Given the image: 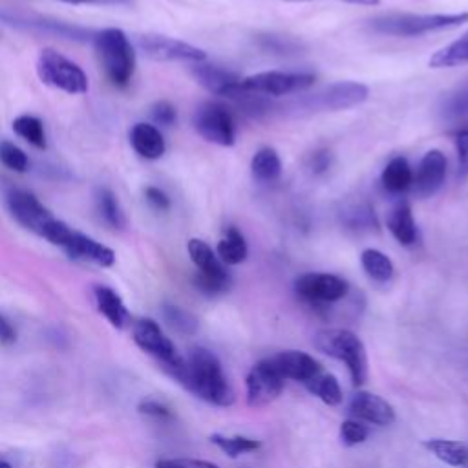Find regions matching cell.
<instances>
[{
    "label": "cell",
    "mask_w": 468,
    "mask_h": 468,
    "mask_svg": "<svg viewBox=\"0 0 468 468\" xmlns=\"http://www.w3.org/2000/svg\"><path fill=\"white\" fill-rule=\"evenodd\" d=\"M380 183L389 194H402L413 185V170L406 157H393L382 170Z\"/></svg>",
    "instance_id": "obj_24"
},
{
    "label": "cell",
    "mask_w": 468,
    "mask_h": 468,
    "mask_svg": "<svg viewBox=\"0 0 468 468\" xmlns=\"http://www.w3.org/2000/svg\"><path fill=\"white\" fill-rule=\"evenodd\" d=\"M314 346L336 360H342L355 386H362L367 378V356L362 340L347 329H322L314 336Z\"/></svg>",
    "instance_id": "obj_5"
},
{
    "label": "cell",
    "mask_w": 468,
    "mask_h": 468,
    "mask_svg": "<svg viewBox=\"0 0 468 468\" xmlns=\"http://www.w3.org/2000/svg\"><path fill=\"white\" fill-rule=\"evenodd\" d=\"M367 95H369V90L366 84L342 80L313 95H307L291 102V108L298 113L300 112H336V110H347L356 104H362L367 99Z\"/></svg>",
    "instance_id": "obj_7"
},
{
    "label": "cell",
    "mask_w": 468,
    "mask_h": 468,
    "mask_svg": "<svg viewBox=\"0 0 468 468\" xmlns=\"http://www.w3.org/2000/svg\"><path fill=\"white\" fill-rule=\"evenodd\" d=\"M66 4H93V5H126L132 0H58Z\"/></svg>",
    "instance_id": "obj_48"
},
{
    "label": "cell",
    "mask_w": 468,
    "mask_h": 468,
    "mask_svg": "<svg viewBox=\"0 0 468 468\" xmlns=\"http://www.w3.org/2000/svg\"><path fill=\"white\" fill-rule=\"evenodd\" d=\"M144 197L148 201V205L159 212H165L170 208V197L166 196V192H163L157 186H146L144 188Z\"/></svg>",
    "instance_id": "obj_45"
},
{
    "label": "cell",
    "mask_w": 468,
    "mask_h": 468,
    "mask_svg": "<svg viewBox=\"0 0 468 468\" xmlns=\"http://www.w3.org/2000/svg\"><path fill=\"white\" fill-rule=\"evenodd\" d=\"M95 208L101 216V219L112 227V229H122L126 219L122 214V208L115 197V194L106 188V186H99L95 190Z\"/></svg>",
    "instance_id": "obj_30"
},
{
    "label": "cell",
    "mask_w": 468,
    "mask_h": 468,
    "mask_svg": "<svg viewBox=\"0 0 468 468\" xmlns=\"http://www.w3.org/2000/svg\"><path fill=\"white\" fill-rule=\"evenodd\" d=\"M314 397H318L327 406H336L342 402V389L335 375L331 373H318L311 380L303 384Z\"/></svg>",
    "instance_id": "obj_31"
},
{
    "label": "cell",
    "mask_w": 468,
    "mask_h": 468,
    "mask_svg": "<svg viewBox=\"0 0 468 468\" xmlns=\"http://www.w3.org/2000/svg\"><path fill=\"white\" fill-rule=\"evenodd\" d=\"M258 42L265 51H271V53L285 55V53L298 51V44L294 40L283 38V37H278V35H260Z\"/></svg>",
    "instance_id": "obj_39"
},
{
    "label": "cell",
    "mask_w": 468,
    "mask_h": 468,
    "mask_svg": "<svg viewBox=\"0 0 468 468\" xmlns=\"http://www.w3.org/2000/svg\"><path fill=\"white\" fill-rule=\"evenodd\" d=\"M0 163L15 172H26L29 168L26 152L11 141H0Z\"/></svg>",
    "instance_id": "obj_37"
},
{
    "label": "cell",
    "mask_w": 468,
    "mask_h": 468,
    "mask_svg": "<svg viewBox=\"0 0 468 468\" xmlns=\"http://www.w3.org/2000/svg\"><path fill=\"white\" fill-rule=\"evenodd\" d=\"M13 132L27 141L35 148H46V130L38 117L35 115H18L13 121Z\"/></svg>",
    "instance_id": "obj_34"
},
{
    "label": "cell",
    "mask_w": 468,
    "mask_h": 468,
    "mask_svg": "<svg viewBox=\"0 0 468 468\" xmlns=\"http://www.w3.org/2000/svg\"><path fill=\"white\" fill-rule=\"evenodd\" d=\"M194 128L208 143L219 146H232L236 141L234 119L230 110L216 101L199 104L194 112Z\"/></svg>",
    "instance_id": "obj_8"
},
{
    "label": "cell",
    "mask_w": 468,
    "mask_h": 468,
    "mask_svg": "<svg viewBox=\"0 0 468 468\" xmlns=\"http://www.w3.org/2000/svg\"><path fill=\"white\" fill-rule=\"evenodd\" d=\"M150 115H152V121L161 126H172L177 121V112L168 101H157L152 106Z\"/></svg>",
    "instance_id": "obj_42"
},
{
    "label": "cell",
    "mask_w": 468,
    "mask_h": 468,
    "mask_svg": "<svg viewBox=\"0 0 468 468\" xmlns=\"http://www.w3.org/2000/svg\"><path fill=\"white\" fill-rule=\"evenodd\" d=\"M360 263L366 271V274L377 282H388L393 276V263L391 260L377 250V249H366L360 254Z\"/></svg>",
    "instance_id": "obj_33"
},
{
    "label": "cell",
    "mask_w": 468,
    "mask_h": 468,
    "mask_svg": "<svg viewBox=\"0 0 468 468\" xmlns=\"http://www.w3.org/2000/svg\"><path fill=\"white\" fill-rule=\"evenodd\" d=\"M388 229L400 245H411L417 239V225L408 203H399L388 214Z\"/></svg>",
    "instance_id": "obj_25"
},
{
    "label": "cell",
    "mask_w": 468,
    "mask_h": 468,
    "mask_svg": "<svg viewBox=\"0 0 468 468\" xmlns=\"http://www.w3.org/2000/svg\"><path fill=\"white\" fill-rule=\"evenodd\" d=\"M468 62V33L453 40L446 48L435 51L430 58L431 68H453Z\"/></svg>",
    "instance_id": "obj_32"
},
{
    "label": "cell",
    "mask_w": 468,
    "mask_h": 468,
    "mask_svg": "<svg viewBox=\"0 0 468 468\" xmlns=\"http://www.w3.org/2000/svg\"><path fill=\"white\" fill-rule=\"evenodd\" d=\"M42 238L48 239L49 243L60 247L73 260L90 261L99 267H110L115 261V252L110 247L71 229L68 223H64L57 218L48 225Z\"/></svg>",
    "instance_id": "obj_4"
},
{
    "label": "cell",
    "mask_w": 468,
    "mask_h": 468,
    "mask_svg": "<svg viewBox=\"0 0 468 468\" xmlns=\"http://www.w3.org/2000/svg\"><path fill=\"white\" fill-rule=\"evenodd\" d=\"M247 386V404L250 408H263L276 400L283 391L285 378L276 369L271 358L260 360L252 366L245 380Z\"/></svg>",
    "instance_id": "obj_12"
},
{
    "label": "cell",
    "mask_w": 468,
    "mask_h": 468,
    "mask_svg": "<svg viewBox=\"0 0 468 468\" xmlns=\"http://www.w3.org/2000/svg\"><path fill=\"white\" fill-rule=\"evenodd\" d=\"M0 20L11 26H18L24 29L38 31L44 35H55L60 38H69V40H88L91 31L79 27V26H69L66 22H55V20H46V18H33V16H22V15H13L0 11Z\"/></svg>",
    "instance_id": "obj_16"
},
{
    "label": "cell",
    "mask_w": 468,
    "mask_h": 468,
    "mask_svg": "<svg viewBox=\"0 0 468 468\" xmlns=\"http://www.w3.org/2000/svg\"><path fill=\"white\" fill-rule=\"evenodd\" d=\"M93 46L110 82L117 88L128 86L135 71V51L126 33L106 27L93 33Z\"/></svg>",
    "instance_id": "obj_2"
},
{
    "label": "cell",
    "mask_w": 468,
    "mask_h": 468,
    "mask_svg": "<svg viewBox=\"0 0 468 468\" xmlns=\"http://www.w3.org/2000/svg\"><path fill=\"white\" fill-rule=\"evenodd\" d=\"M194 283H196V287H197L201 292L212 296V294L225 292V291L230 287V276H227V278H216V276H205V274H199V272H197V274L194 276Z\"/></svg>",
    "instance_id": "obj_40"
},
{
    "label": "cell",
    "mask_w": 468,
    "mask_h": 468,
    "mask_svg": "<svg viewBox=\"0 0 468 468\" xmlns=\"http://www.w3.org/2000/svg\"><path fill=\"white\" fill-rule=\"evenodd\" d=\"M137 410H139V413L154 417V419H168L170 417V408L161 404L159 400H152V399L141 400Z\"/></svg>",
    "instance_id": "obj_44"
},
{
    "label": "cell",
    "mask_w": 468,
    "mask_h": 468,
    "mask_svg": "<svg viewBox=\"0 0 468 468\" xmlns=\"http://www.w3.org/2000/svg\"><path fill=\"white\" fill-rule=\"evenodd\" d=\"M163 316L166 320V324L170 327H174L176 331L179 333H185V335H192L196 333L197 329V320L194 314H190L188 311L177 307V305H165L163 307Z\"/></svg>",
    "instance_id": "obj_36"
},
{
    "label": "cell",
    "mask_w": 468,
    "mask_h": 468,
    "mask_svg": "<svg viewBox=\"0 0 468 468\" xmlns=\"http://www.w3.org/2000/svg\"><path fill=\"white\" fill-rule=\"evenodd\" d=\"M16 340V331L11 325V322L0 314V346H11Z\"/></svg>",
    "instance_id": "obj_47"
},
{
    "label": "cell",
    "mask_w": 468,
    "mask_h": 468,
    "mask_svg": "<svg viewBox=\"0 0 468 468\" xmlns=\"http://www.w3.org/2000/svg\"><path fill=\"white\" fill-rule=\"evenodd\" d=\"M252 177L260 183H272L282 174V161L274 148H260L250 159Z\"/></svg>",
    "instance_id": "obj_28"
},
{
    "label": "cell",
    "mask_w": 468,
    "mask_h": 468,
    "mask_svg": "<svg viewBox=\"0 0 468 468\" xmlns=\"http://www.w3.org/2000/svg\"><path fill=\"white\" fill-rule=\"evenodd\" d=\"M294 291L311 303H331L347 294V282L329 272H307L296 278Z\"/></svg>",
    "instance_id": "obj_14"
},
{
    "label": "cell",
    "mask_w": 468,
    "mask_h": 468,
    "mask_svg": "<svg viewBox=\"0 0 468 468\" xmlns=\"http://www.w3.org/2000/svg\"><path fill=\"white\" fill-rule=\"evenodd\" d=\"M369 437V428L362 424V420L349 419L340 424V441L346 446H355L364 442Z\"/></svg>",
    "instance_id": "obj_38"
},
{
    "label": "cell",
    "mask_w": 468,
    "mask_h": 468,
    "mask_svg": "<svg viewBox=\"0 0 468 468\" xmlns=\"http://www.w3.org/2000/svg\"><path fill=\"white\" fill-rule=\"evenodd\" d=\"M441 115L450 124H464L468 121V82L459 84L441 102Z\"/></svg>",
    "instance_id": "obj_27"
},
{
    "label": "cell",
    "mask_w": 468,
    "mask_h": 468,
    "mask_svg": "<svg viewBox=\"0 0 468 468\" xmlns=\"http://www.w3.org/2000/svg\"><path fill=\"white\" fill-rule=\"evenodd\" d=\"M291 2H305V0H291Z\"/></svg>",
    "instance_id": "obj_51"
},
{
    "label": "cell",
    "mask_w": 468,
    "mask_h": 468,
    "mask_svg": "<svg viewBox=\"0 0 468 468\" xmlns=\"http://www.w3.org/2000/svg\"><path fill=\"white\" fill-rule=\"evenodd\" d=\"M453 141L459 155V176L466 177L468 176V126L457 128Z\"/></svg>",
    "instance_id": "obj_41"
},
{
    "label": "cell",
    "mask_w": 468,
    "mask_h": 468,
    "mask_svg": "<svg viewBox=\"0 0 468 468\" xmlns=\"http://www.w3.org/2000/svg\"><path fill=\"white\" fill-rule=\"evenodd\" d=\"M446 157L441 150H430L419 163L417 174L413 176V190L419 197L433 196L444 183Z\"/></svg>",
    "instance_id": "obj_15"
},
{
    "label": "cell",
    "mask_w": 468,
    "mask_h": 468,
    "mask_svg": "<svg viewBox=\"0 0 468 468\" xmlns=\"http://www.w3.org/2000/svg\"><path fill=\"white\" fill-rule=\"evenodd\" d=\"M37 73L44 84L60 91L71 95L88 91V77L82 68L51 48L40 51L37 58Z\"/></svg>",
    "instance_id": "obj_6"
},
{
    "label": "cell",
    "mask_w": 468,
    "mask_h": 468,
    "mask_svg": "<svg viewBox=\"0 0 468 468\" xmlns=\"http://www.w3.org/2000/svg\"><path fill=\"white\" fill-rule=\"evenodd\" d=\"M271 360L285 380L291 378L302 384H305L307 380H311L314 375L322 371L320 364L311 355L302 351H282L271 356Z\"/></svg>",
    "instance_id": "obj_18"
},
{
    "label": "cell",
    "mask_w": 468,
    "mask_h": 468,
    "mask_svg": "<svg viewBox=\"0 0 468 468\" xmlns=\"http://www.w3.org/2000/svg\"><path fill=\"white\" fill-rule=\"evenodd\" d=\"M132 148L144 159H159L165 154V137L163 133L150 122H135L130 130Z\"/></svg>",
    "instance_id": "obj_21"
},
{
    "label": "cell",
    "mask_w": 468,
    "mask_h": 468,
    "mask_svg": "<svg viewBox=\"0 0 468 468\" xmlns=\"http://www.w3.org/2000/svg\"><path fill=\"white\" fill-rule=\"evenodd\" d=\"M422 444L442 463L455 468H468V444L450 439H428Z\"/></svg>",
    "instance_id": "obj_26"
},
{
    "label": "cell",
    "mask_w": 468,
    "mask_h": 468,
    "mask_svg": "<svg viewBox=\"0 0 468 468\" xmlns=\"http://www.w3.org/2000/svg\"><path fill=\"white\" fill-rule=\"evenodd\" d=\"M314 84V75L311 73H291V71H261L239 80L238 88L260 95H287L307 90Z\"/></svg>",
    "instance_id": "obj_10"
},
{
    "label": "cell",
    "mask_w": 468,
    "mask_h": 468,
    "mask_svg": "<svg viewBox=\"0 0 468 468\" xmlns=\"http://www.w3.org/2000/svg\"><path fill=\"white\" fill-rule=\"evenodd\" d=\"M196 397L227 408L234 402V389L229 384L218 356L205 347H192L183 360L166 371Z\"/></svg>",
    "instance_id": "obj_1"
},
{
    "label": "cell",
    "mask_w": 468,
    "mask_h": 468,
    "mask_svg": "<svg viewBox=\"0 0 468 468\" xmlns=\"http://www.w3.org/2000/svg\"><path fill=\"white\" fill-rule=\"evenodd\" d=\"M216 252H218V258L221 260V263L238 265L247 258V241L238 229L229 227L225 230V236L218 241Z\"/></svg>",
    "instance_id": "obj_29"
},
{
    "label": "cell",
    "mask_w": 468,
    "mask_h": 468,
    "mask_svg": "<svg viewBox=\"0 0 468 468\" xmlns=\"http://www.w3.org/2000/svg\"><path fill=\"white\" fill-rule=\"evenodd\" d=\"M0 468H13V464L9 461H5V459H0Z\"/></svg>",
    "instance_id": "obj_50"
},
{
    "label": "cell",
    "mask_w": 468,
    "mask_h": 468,
    "mask_svg": "<svg viewBox=\"0 0 468 468\" xmlns=\"http://www.w3.org/2000/svg\"><path fill=\"white\" fill-rule=\"evenodd\" d=\"M137 48L154 60L163 62H203L207 53L201 48H196L188 42L159 35V33H143L135 37Z\"/></svg>",
    "instance_id": "obj_9"
},
{
    "label": "cell",
    "mask_w": 468,
    "mask_h": 468,
    "mask_svg": "<svg viewBox=\"0 0 468 468\" xmlns=\"http://www.w3.org/2000/svg\"><path fill=\"white\" fill-rule=\"evenodd\" d=\"M210 441L223 452L227 453L229 457L236 459L243 453H249V452H254L261 446L260 441L256 439H250V437H241V435H234V437H227V435H221V433H212L210 435Z\"/></svg>",
    "instance_id": "obj_35"
},
{
    "label": "cell",
    "mask_w": 468,
    "mask_h": 468,
    "mask_svg": "<svg viewBox=\"0 0 468 468\" xmlns=\"http://www.w3.org/2000/svg\"><path fill=\"white\" fill-rule=\"evenodd\" d=\"M5 203H7V210L11 212V216L27 230L35 232L37 236L42 238L44 230L48 229V225L55 219V216L51 214L49 208H46L40 199L22 188H13L7 196H5Z\"/></svg>",
    "instance_id": "obj_13"
},
{
    "label": "cell",
    "mask_w": 468,
    "mask_h": 468,
    "mask_svg": "<svg viewBox=\"0 0 468 468\" xmlns=\"http://www.w3.org/2000/svg\"><path fill=\"white\" fill-rule=\"evenodd\" d=\"M190 73L205 90L221 97H229L234 86L241 80V77L234 71L207 62H194Z\"/></svg>",
    "instance_id": "obj_19"
},
{
    "label": "cell",
    "mask_w": 468,
    "mask_h": 468,
    "mask_svg": "<svg viewBox=\"0 0 468 468\" xmlns=\"http://www.w3.org/2000/svg\"><path fill=\"white\" fill-rule=\"evenodd\" d=\"M186 249H188L190 260H192L194 265L199 269V274L216 276V278H227V276H229V272H227V269L223 267L221 260L214 254V250L210 249V245L205 243L203 239H197V238L188 239Z\"/></svg>",
    "instance_id": "obj_23"
},
{
    "label": "cell",
    "mask_w": 468,
    "mask_h": 468,
    "mask_svg": "<svg viewBox=\"0 0 468 468\" xmlns=\"http://www.w3.org/2000/svg\"><path fill=\"white\" fill-rule=\"evenodd\" d=\"M349 413L362 422L388 426L395 420V411L382 397L369 391H356L349 400Z\"/></svg>",
    "instance_id": "obj_17"
},
{
    "label": "cell",
    "mask_w": 468,
    "mask_h": 468,
    "mask_svg": "<svg viewBox=\"0 0 468 468\" xmlns=\"http://www.w3.org/2000/svg\"><path fill=\"white\" fill-rule=\"evenodd\" d=\"M468 22V13H435V15H415V13H391L380 15L369 20V27L375 33L389 37H420L431 31L457 27Z\"/></svg>",
    "instance_id": "obj_3"
},
{
    "label": "cell",
    "mask_w": 468,
    "mask_h": 468,
    "mask_svg": "<svg viewBox=\"0 0 468 468\" xmlns=\"http://www.w3.org/2000/svg\"><path fill=\"white\" fill-rule=\"evenodd\" d=\"M93 296H95V303L99 313L115 327V329H122L130 318L128 309L124 305V302L121 300V296L106 285H95L93 287Z\"/></svg>",
    "instance_id": "obj_22"
},
{
    "label": "cell",
    "mask_w": 468,
    "mask_h": 468,
    "mask_svg": "<svg viewBox=\"0 0 468 468\" xmlns=\"http://www.w3.org/2000/svg\"><path fill=\"white\" fill-rule=\"evenodd\" d=\"M338 219L347 230L367 232L378 227L375 208L366 199H347L338 208Z\"/></svg>",
    "instance_id": "obj_20"
},
{
    "label": "cell",
    "mask_w": 468,
    "mask_h": 468,
    "mask_svg": "<svg viewBox=\"0 0 468 468\" xmlns=\"http://www.w3.org/2000/svg\"><path fill=\"white\" fill-rule=\"evenodd\" d=\"M155 468H218L214 463L203 459H159Z\"/></svg>",
    "instance_id": "obj_43"
},
{
    "label": "cell",
    "mask_w": 468,
    "mask_h": 468,
    "mask_svg": "<svg viewBox=\"0 0 468 468\" xmlns=\"http://www.w3.org/2000/svg\"><path fill=\"white\" fill-rule=\"evenodd\" d=\"M331 166V152L329 150H316L309 159V168L313 174H324Z\"/></svg>",
    "instance_id": "obj_46"
},
{
    "label": "cell",
    "mask_w": 468,
    "mask_h": 468,
    "mask_svg": "<svg viewBox=\"0 0 468 468\" xmlns=\"http://www.w3.org/2000/svg\"><path fill=\"white\" fill-rule=\"evenodd\" d=\"M347 4H356V5H378L380 0H342Z\"/></svg>",
    "instance_id": "obj_49"
},
{
    "label": "cell",
    "mask_w": 468,
    "mask_h": 468,
    "mask_svg": "<svg viewBox=\"0 0 468 468\" xmlns=\"http://www.w3.org/2000/svg\"><path fill=\"white\" fill-rule=\"evenodd\" d=\"M133 342L144 353L152 355L163 366L165 371L177 366L183 360L174 342L163 333L159 324L154 322L152 318H139L133 324Z\"/></svg>",
    "instance_id": "obj_11"
}]
</instances>
